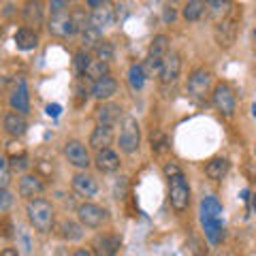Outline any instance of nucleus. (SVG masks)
I'll return each mask as SVG.
<instances>
[{"label":"nucleus","instance_id":"obj_27","mask_svg":"<svg viewBox=\"0 0 256 256\" xmlns=\"http://www.w3.org/2000/svg\"><path fill=\"white\" fill-rule=\"evenodd\" d=\"M84 224L82 222H75V220H64L62 226H60V233L66 242H79L84 237Z\"/></svg>","mask_w":256,"mask_h":256},{"label":"nucleus","instance_id":"obj_26","mask_svg":"<svg viewBox=\"0 0 256 256\" xmlns=\"http://www.w3.org/2000/svg\"><path fill=\"white\" fill-rule=\"evenodd\" d=\"M146 70H143V64H132L130 68H128V86H130L132 92H141L143 86H146Z\"/></svg>","mask_w":256,"mask_h":256},{"label":"nucleus","instance_id":"obj_19","mask_svg":"<svg viewBox=\"0 0 256 256\" xmlns=\"http://www.w3.org/2000/svg\"><path fill=\"white\" fill-rule=\"evenodd\" d=\"M43 182L41 178H36V175H24V178L20 180V186H18V192H20V196L24 198H36V196H41L43 194Z\"/></svg>","mask_w":256,"mask_h":256},{"label":"nucleus","instance_id":"obj_41","mask_svg":"<svg viewBox=\"0 0 256 256\" xmlns=\"http://www.w3.org/2000/svg\"><path fill=\"white\" fill-rule=\"evenodd\" d=\"M47 116H50V118H58L60 114H62V107L60 105H47Z\"/></svg>","mask_w":256,"mask_h":256},{"label":"nucleus","instance_id":"obj_45","mask_svg":"<svg viewBox=\"0 0 256 256\" xmlns=\"http://www.w3.org/2000/svg\"><path fill=\"white\" fill-rule=\"evenodd\" d=\"M242 198H244V201H248V198H250V190H244L242 192Z\"/></svg>","mask_w":256,"mask_h":256},{"label":"nucleus","instance_id":"obj_2","mask_svg":"<svg viewBox=\"0 0 256 256\" xmlns=\"http://www.w3.org/2000/svg\"><path fill=\"white\" fill-rule=\"evenodd\" d=\"M169 43L171 41H169V36H166V34H156L154 38H152L148 56H146V62H143V70H146L148 77H152L154 73H160V66H162L164 58L171 52Z\"/></svg>","mask_w":256,"mask_h":256},{"label":"nucleus","instance_id":"obj_25","mask_svg":"<svg viewBox=\"0 0 256 256\" xmlns=\"http://www.w3.org/2000/svg\"><path fill=\"white\" fill-rule=\"evenodd\" d=\"M184 20L186 22H198L207 13V2L205 0H188L184 4Z\"/></svg>","mask_w":256,"mask_h":256},{"label":"nucleus","instance_id":"obj_9","mask_svg":"<svg viewBox=\"0 0 256 256\" xmlns=\"http://www.w3.org/2000/svg\"><path fill=\"white\" fill-rule=\"evenodd\" d=\"M9 102L13 111H20L24 116L30 114V92H28V84L24 77H18L13 82L11 92H9Z\"/></svg>","mask_w":256,"mask_h":256},{"label":"nucleus","instance_id":"obj_15","mask_svg":"<svg viewBox=\"0 0 256 256\" xmlns=\"http://www.w3.org/2000/svg\"><path fill=\"white\" fill-rule=\"evenodd\" d=\"M70 188H73V192L79 194V196L92 198V196H96V192H98V182H96L94 175L84 171V173L73 175V180H70Z\"/></svg>","mask_w":256,"mask_h":256},{"label":"nucleus","instance_id":"obj_1","mask_svg":"<svg viewBox=\"0 0 256 256\" xmlns=\"http://www.w3.org/2000/svg\"><path fill=\"white\" fill-rule=\"evenodd\" d=\"M26 214H28V222L30 226L38 230V233H52L54 230V220H56V214H54V207L47 198H30L28 205H26Z\"/></svg>","mask_w":256,"mask_h":256},{"label":"nucleus","instance_id":"obj_14","mask_svg":"<svg viewBox=\"0 0 256 256\" xmlns=\"http://www.w3.org/2000/svg\"><path fill=\"white\" fill-rule=\"evenodd\" d=\"M22 20L26 24V28L34 30L45 22V4L43 0H26L22 6Z\"/></svg>","mask_w":256,"mask_h":256},{"label":"nucleus","instance_id":"obj_24","mask_svg":"<svg viewBox=\"0 0 256 256\" xmlns=\"http://www.w3.org/2000/svg\"><path fill=\"white\" fill-rule=\"evenodd\" d=\"M230 0H210L207 2V15H210V20H214L216 24L226 20L230 15Z\"/></svg>","mask_w":256,"mask_h":256},{"label":"nucleus","instance_id":"obj_48","mask_svg":"<svg viewBox=\"0 0 256 256\" xmlns=\"http://www.w3.org/2000/svg\"><path fill=\"white\" fill-rule=\"evenodd\" d=\"M252 205H254V210H256V194H254V203Z\"/></svg>","mask_w":256,"mask_h":256},{"label":"nucleus","instance_id":"obj_36","mask_svg":"<svg viewBox=\"0 0 256 256\" xmlns=\"http://www.w3.org/2000/svg\"><path fill=\"white\" fill-rule=\"evenodd\" d=\"M11 171H15V173H22V171H26L28 169V166H30V162H28V158L26 156H24V154H20V156H13L11 158Z\"/></svg>","mask_w":256,"mask_h":256},{"label":"nucleus","instance_id":"obj_21","mask_svg":"<svg viewBox=\"0 0 256 256\" xmlns=\"http://www.w3.org/2000/svg\"><path fill=\"white\" fill-rule=\"evenodd\" d=\"M114 143V126H105V124H96V128L90 134V148L92 150H105Z\"/></svg>","mask_w":256,"mask_h":256},{"label":"nucleus","instance_id":"obj_40","mask_svg":"<svg viewBox=\"0 0 256 256\" xmlns=\"http://www.w3.org/2000/svg\"><path fill=\"white\" fill-rule=\"evenodd\" d=\"M88 6L94 11V9H102V6H109L111 4V0H86Z\"/></svg>","mask_w":256,"mask_h":256},{"label":"nucleus","instance_id":"obj_23","mask_svg":"<svg viewBox=\"0 0 256 256\" xmlns=\"http://www.w3.org/2000/svg\"><path fill=\"white\" fill-rule=\"evenodd\" d=\"M228 169H230V162L226 158H212L210 162H207V166H205V173H207V178L210 180L222 182L224 178H226Z\"/></svg>","mask_w":256,"mask_h":256},{"label":"nucleus","instance_id":"obj_49","mask_svg":"<svg viewBox=\"0 0 256 256\" xmlns=\"http://www.w3.org/2000/svg\"><path fill=\"white\" fill-rule=\"evenodd\" d=\"M0 38H2V26H0Z\"/></svg>","mask_w":256,"mask_h":256},{"label":"nucleus","instance_id":"obj_29","mask_svg":"<svg viewBox=\"0 0 256 256\" xmlns=\"http://www.w3.org/2000/svg\"><path fill=\"white\" fill-rule=\"evenodd\" d=\"M111 22H114V11L109 9V6H102V9H94L90 13V24L96 28H107L111 26Z\"/></svg>","mask_w":256,"mask_h":256},{"label":"nucleus","instance_id":"obj_11","mask_svg":"<svg viewBox=\"0 0 256 256\" xmlns=\"http://www.w3.org/2000/svg\"><path fill=\"white\" fill-rule=\"evenodd\" d=\"M64 156L73 166L77 169H88V166L92 164V158H90V150H88L82 141H68L66 146H64Z\"/></svg>","mask_w":256,"mask_h":256},{"label":"nucleus","instance_id":"obj_37","mask_svg":"<svg viewBox=\"0 0 256 256\" xmlns=\"http://www.w3.org/2000/svg\"><path fill=\"white\" fill-rule=\"evenodd\" d=\"M13 205V194L9 188H0V212H9Z\"/></svg>","mask_w":256,"mask_h":256},{"label":"nucleus","instance_id":"obj_47","mask_svg":"<svg viewBox=\"0 0 256 256\" xmlns=\"http://www.w3.org/2000/svg\"><path fill=\"white\" fill-rule=\"evenodd\" d=\"M252 116L256 118V102H254V105H252Z\"/></svg>","mask_w":256,"mask_h":256},{"label":"nucleus","instance_id":"obj_3","mask_svg":"<svg viewBox=\"0 0 256 256\" xmlns=\"http://www.w3.org/2000/svg\"><path fill=\"white\" fill-rule=\"evenodd\" d=\"M169 201H171V207L178 214L188 210L190 186H188V180L184 173H178V175H173V178H169Z\"/></svg>","mask_w":256,"mask_h":256},{"label":"nucleus","instance_id":"obj_20","mask_svg":"<svg viewBox=\"0 0 256 256\" xmlns=\"http://www.w3.org/2000/svg\"><path fill=\"white\" fill-rule=\"evenodd\" d=\"M4 130L11 134V137H24L28 132V122H26V116L20 114V111H9L4 116Z\"/></svg>","mask_w":256,"mask_h":256},{"label":"nucleus","instance_id":"obj_46","mask_svg":"<svg viewBox=\"0 0 256 256\" xmlns=\"http://www.w3.org/2000/svg\"><path fill=\"white\" fill-rule=\"evenodd\" d=\"M56 256H68V254L64 252V250H58V254H56Z\"/></svg>","mask_w":256,"mask_h":256},{"label":"nucleus","instance_id":"obj_5","mask_svg":"<svg viewBox=\"0 0 256 256\" xmlns=\"http://www.w3.org/2000/svg\"><path fill=\"white\" fill-rule=\"evenodd\" d=\"M212 82H214L212 70H207V68L192 70V73L188 75V82H186L188 96H190V98H194V100L205 98V96L212 92Z\"/></svg>","mask_w":256,"mask_h":256},{"label":"nucleus","instance_id":"obj_35","mask_svg":"<svg viewBox=\"0 0 256 256\" xmlns=\"http://www.w3.org/2000/svg\"><path fill=\"white\" fill-rule=\"evenodd\" d=\"M70 15H73V22H75V26H77V30H79V32H82L86 26H90V15H88L86 11L79 9V11L70 13Z\"/></svg>","mask_w":256,"mask_h":256},{"label":"nucleus","instance_id":"obj_34","mask_svg":"<svg viewBox=\"0 0 256 256\" xmlns=\"http://www.w3.org/2000/svg\"><path fill=\"white\" fill-rule=\"evenodd\" d=\"M11 182V164L6 162V158L0 156V188H9Z\"/></svg>","mask_w":256,"mask_h":256},{"label":"nucleus","instance_id":"obj_30","mask_svg":"<svg viewBox=\"0 0 256 256\" xmlns=\"http://www.w3.org/2000/svg\"><path fill=\"white\" fill-rule=\"evenodd\" d=\"M201 216H207V218L214 220H222V205L216 196H207L201 203Z\"/></svg>","mask_w":256,"mask_h":256},{"label":"nucleus","instance_id":"obj_4","mask_svg":"<svg viewBox=\"0 0 256 256\" xmlns=\"http://www.w3.org/2000/svg\"><path fill=\"white\" fill-rule=\"evenodd\" d=\"M141 146V128H139V122L137 118L132 116H126L122 120V130H120V150L124 154H134Z\"/></svg>","mask_w":256,"mask_h":256},{"label":"nucleus","instance_id":"obj_16","mask_svg":"<svg viewBox=\"0 0 256 256\" xmlns=\"http://www.w3.org/2000/svg\"><path fill=\"white\" fill-rule=\"evenodd\" d=\"M94 164L96 169H98L100 173H116L120 171V156L116 154L111 148H105V150H98L94 156Z\"/></svg>","mask_w":256,"mask_h":256},{"label":"nucleus","instance_id":"obj_43","mask_svg":"<svg viewBox=\"0 0 256 256\" xmlns=\"http://www.w3.org/2000/svg\"><path fill=\"white\" fill-rule=\"evenodd\" d=\"M0 256H20V252L15 250V248H6V250L0 252Z\"/></svg>","mask_w":256,"mask_h":256},{"label":"nucleus","instance_id":"obj_18","mask_svg":"<svg viewBox=\"0 0 256 256\" xmlns=\"http://www.w3.org/2000/svg\"><path fill=\"white\" fill-rule=\"evenodd\" d=\"M120 248V239L114 235H96L92 242L94 256H116Z\"/></svg>","mask_w":256,"mask_h":256},{"label":"nucleus","instance_id":"obj_39","mask_svg":"<svg viewBox=\"0 0 256 256\" xmlns=\"http://www.w3.org/2000/svg\"><path fill=\"white\" fill-rule=\"evenodd\" d=\"M162 18H164V22H166V24H171V22H175V20H178V11H175L171 4H166V6H164V13H162Z\"/></svg>","mask_w":256,"mask_h":256},{"label":"nucleus","instance_id":"obj_50","mask_svg":"<svg viewBox=\"0 0 256 256\" xmlns=\"http://www.w3.org/2000/svg\"><path fill=\"white\" fill-rule=\"evenodd\" d=\"M254 41H256V30H254Z\"/></svg>","mask_w":256,"mask_h":256},{"label":"nucleus","instance_id":"obj_33","mask_svg":"<svg viewBox=\"0 0 256 256\" xmlns=\"http://www.w3.org/2000/svg\"><path fill=\"white\" fill-rule=\"evenodd\" d=\"M94 54H96V60H102V62H111L114 60V54H116V50H114V45H111L109 41H102L94 47Z\"/></svg>","mask_w":256,"mask_h":256},{"label":"nucleus","instance_id":"obj_22","mask_svg":"<svg viewBox=\"0 0 256 256\" xmlns=\"http://www.w3.org/2000/svg\"><path fill=\"white\" fill-rule=\"evenodd\" d=\"M13 41H15V45H18V50L32 52V50H36L38 47V34H36V30L24 26V28H20L18 32H15Z\"/></svg>","mask_w":256,"mask_h":256},{"label":"nucleus","instance_id":"obj_28","mask_svg":"<svg viewBox=\"0 0 256 256\" xmlns=\"http://www.w3.org/2000/svg\"><path fill=\"white\" fill-rule=\"evenodd\" d=\"M79 34H82V43H84L86 50H94V47L102 41V30L92 26V24H90V26H86L82 32H79Z\"/></svg>","mask_w":256,"mask_h":256},{"label":"nucleus","instance_id":"obj_12","mask_svg":"<svg viewBox=\"0 0 256 256\" xmlns=\"http://www.w3.org/2000/svg\"><path fill=\"white\" fill-rule=\"evenodd\" d=\"M180 70H182V56L178 52H169V56L164 58L162 66H160V86L166 88V86H173L180 77Z\"/></svg>","mask_w":256,"mask_h":256},{"label":"nucleus","instance_id":"obj_38","mask_svg":"<svg viewBox=\"0 0 256 256\" xmlns=\"http://www.w3.org/2000/svg\"><path fill=\"white\" fill-rule=\"evenodd\" d=\"M68 2H70V0H50V11H52V15L68 13Z\"/></svg>","mask_w":256,"mask_h":256},{"label":"nucleus","instance_id":"obj_13","mask_svg":"<svg viewBox=\"0 0 256 256\" xmlns=\"http://www.w3.org/2000/svg\"><path fill=\"white\" fill-rule=\"evenodd\" d=\"M94 118L96 124H105V126H116L120 124V120H124V109L116 105V102H100L98 107L94 109Z\"/></svg>","mask_w":256,"mask_h":256},{"label":"nucleus","instance_id":"obj_17","mask_svg":"<svg viewBox=\"0 0 256 256\" xmlns=\"http://www.w3.org/2000/svg\"><path fill=\"white\" fill-rule=\"evenodd\" d=\"M118 94V82L114 77H100L98 82H94L92 86V96L98 102H107L109 98H114V96Z\"/></svg>","mask_w":256,"mask_h":256},{"label":"nucleus","instance_id":"obj_10","mask_svg":"<svg viewBox=\"0 0 256 256\" xmlns=\"http://www.w3.org/2000/svg\"><path fill=\"white\" fill-rule=\"evenodd\" d=\"M47 30H50V34L58 36V38H68V36L79 34V30H77L75 22H73V15L70 13L52 15L50 24H47Z\"/></svg>","mask_w":256,"mask_h":256},{"label":"nucleus","instance_id":"obj_7","mask_svg":"<svg viewBox=\"0 0 256 256\" xmlns=\"http://www.w3.org/2000/svg\"><path fill=\"white\" fill-rule=\"evenodd\" d=\"M77 218L88 228H98V226H102V224L107 222L109 214H107L105 207L86 201V203H82V205L77 207Z\"/></svg>","mask_w":256,"mask_h":256},{"label":"nucleus","instance_id":"obj_6","mask_svg":"<svg viewBox=\"0 0 256 256\" xmlns=\"http://www.w3.org/2000/svg\"><path fill=\"white\" fill-rule=\"evenodd\" d=\"M212 100H214V107L220 111L224 118H233L235 111H237V96L233 92V88L228 84H218L212 92Z\"/></svg>","mask_w":256,"mask_h":256},{"label":"nucleus","instance_id":"obj_42","mask_svg":"<svg viewBox=\"0 0 256 256\" xmlns=\"http://www.w3.org/2000/svg\"><path fill=\"white\" fill-rule=\"evenodd\" d=\"M178 173H182V171H180V169H178V166H175L173 162H171V164H164V175H166V180L173 178V175H178Z\"/></svg>","mask_w":256,"mask_h":256},{"label":"nucleus","instance_id":"obj_32","mask_svg":"<svg viewBox=\"0 0 256 256\" xmlns=\"http://www.w3.org/2000/svg\"><path fill=\"white\" fill-rule=\"evenodd\" d=\"M90 62H92L90 52H88V50H79V52L75 54V60H73L75 73H77V75H86V70H88V66H90Z\"/></svg>","mask_w":256,"mask_h":256},{"label":"nucleus","instance_id":"obj_8","mask_svg":"<svg viewBox=\"0 0 256 256\" xmlns=\"http://www.w3.org/2000/svg\"><path fill=\"white\" fill-rule=\"evenodd\" d=\"M237 32H239V20L235 15H228L226 20L216 24V28H214L216 43H218L222 50H228V47H233V43L237 41Z\"/></svg>","mask_w":256,"mask_h":256},{"label":"nucleus","instance_id":"obj_44","mask_svg":"<svg viewBox=\"0 0 256 256\" xmlns=\"http://www.w3.org/2000/svg\"><path fill=\"white\" fill-rule=\"evenodd\" d=\"M73 256H94V252L84 250V248H79V250H75V252H73Z\"/></svg>","mask_w":256,"mask_h":256},{"label":"nucleus","instance_id":"obj_31","mask_svg":"<svg viewBox=\"0 0 256 256\" xmlns=\"http://www.w3.org/2000/svg\"><path fill=\"white\" fill-rule=\"evenodd\" d=\"M107 75H109V62H102V60H92L86 70V77L92 79V82H98L100 77H107Z\"/></svg>","mask_w":256,"mask_h":256}]
</instances>
